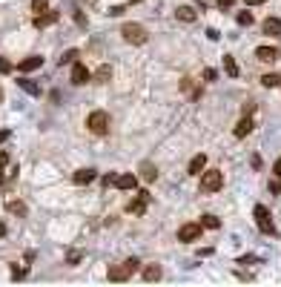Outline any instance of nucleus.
<instances>
[{
	"mask_svg": "<svg viewBox=\"0 0 281 287\" xmlns=\"http://www.w3.org/2000/svg\"><path fill=\"white\" fill-rule=\"evenodd\" d=\"M252 216H255V224H258V230H261L264 236H276V224H273V216H270V210H267L264 204H255Z\"/></svg>",
	"mask_w": 281,
	"mask_h": 287,
	"instance_id": "obj_1",
	"label": "nucleus"
},
{
	"mask_svg": "<svg viewBox=\"0 0 281 287\" xmlns=\"http://www.w3.org/2000/svg\"><path fill=\"white\" fill-rule=\"evenodd\" d=\"M121 34H124L126 43H132V46L147 43V29H144L141 23H124V26H121Z\"/></svg>",
	"mask_w": 281,
	"mask_h": 287,
	"instance_id": "obj_2",
	"label": "nucleus"
},
{
	"mask_svg": "<svg viewBox=\"0 0 281 287\" xmlns=\"http://www.w3.org/2000/svg\"><path fill=\"white\" fill-rule=\"evenodd\" d=\"M86 127L95 135H106L109 132V115L100 112V109H95V112H89V118H86Z\"/></svg>",
	"mask_w": 281,
	"mask_h": 287,
	"instance_id": "obj_3",
	"label": "nucleus"
},
{
	"mask_svg": "<svg viewBox=\"0 0 281 287\" xmlns=\"http://www.w3.org/2000/svg\"><path fill=\"white\" fill-rule=\"evenodd\" d=\"M201 175H204L201 178V192H218L224 187V175H221L218 169H207Z\"/></svg>",
	"mask_w": 281,
	"mask_h": 287,
	"instance_id": "obj_4",
	"label": "nucleus"
},
{
	"mask_svg": "<svg viewBox=\"0 0 281 287\" xmlns=\"http://www.w3.org/2000/svg\"><path fill=\"white\" fill-rule=\"evenodd\" d=\"M201 230H204V227H201V224H184V227H181V230H178V241H195V238H198V236H201Z\"/></svg>",
	"mask_w": 281,
	"mask_h": 287,
	"instance_id": "obj_5",
	"label": "nucleus"
},
{
	"mask_svg": "<svg viewBox=\"0 0 281 287\" xmlns=\"http://www.w3.org/2000/svg\"><path fill=\"white\" fill-rule=\"evenodd\" d=\"M72 84L75 86H83V84H89V72H86V66L83 64H72Z\"/></svg>",
	"mask_w": 281,
	"mask_h": 287,
	"instance_id": "obj_6",
	"label": "nucleus"
},
{
	"mask_svg": "<svg viewBox=\"0 0 281 287\" xmlns=\"http://www.w3.org/2000/svg\"><path fill=\"white\" fill-rule=\"evenodd\" d=\"M149 207V198H147V192H141L138 198H132L129 204H126V213H132V216H138V213H144Z\"/></svg>",
	"mask_w": 281,
	"mask_h": 287,
	"instance_id": "obj_7",
	"label": "nucleus"
},
{
	"mask_svg": "<svg viewBox=\"0 0 281 287\" xmlns=\"http://www.w3.org/2000/svg\"><path fill=\"white\" fill-rule=\"evenodd\" d=\"M255 58H258V61H267V64H273V61H279V58H281V52L276 49V46H258Z\"/></svg>",
	"mask_w": 281,
	"mask_h": 287,
	"instance_id": "obj_8",
	"label": "nucleus"
},
{
	"mask_svg": "<svg viewBox=\"0 0 281 287\" xmlns=\"http://www.w3.org/2000/svg\"><path fill=\"white\" fill-rule=\"evenodd\" d=\"M252 127H255V121H252V115H244L238 124H235V138H247L252 132Z\"/></svg>",
	"mask_w": 281,
	"mask_h": 287,
	"instance_id": "obj_9",
	"label": "nucleus"
},
{
	"mask_svg": "<svg viewBox=\"0 0 281 287\" xmlns=\"http://www.w3.org/2000/svg\"><path fill=\"white\" fill-rule=\"evenodd\" d=\"M261 32L270 34V37H279V34H281V20H279V17H267V20L261 23Z\"/></svg>",
	"mask_w": 281,
	"mask_h": 287,
	"instance_id": "obj_10",
	"label": "nucleus"
},
{
	"mask_svg": "<svg viewBox=\"0 0 281 287\" xmlns=\"http://www.w3.org/2000/svg\"><path fill=\"white\" fill-rule=\"evenodd\" d=\"M204 169H207V155H201V152H198V155H195V158L189 161L187 172H189V175H201V172H204Z\"/></svg>",
	"mask_w": 281,
	"mask_h": 287,
	"instance_id": "obj_11",
	"label": "nucleus"
},
{
	"mask_svg": "<svg viewBox=\"0 0 281 287\" xmlns=\"http://www.w3.org/2000/svg\"><path fill=\"white\" fill-rule=\"evenodd\" d=\"M43 66V58L40 55H32V58H23L20 64H17V69L20 72H34V69H40Z\"/></svg>",
	"mask_w": 281,
	"mask_h": 287,
	"instance_id": "obj_12",
	"label": "nucleus"
},
{
	"mask_svg": "<svg viewBox=\"0 0 281 287\" xmlns=\"http://www.w3.org/2000/svg\"><path fill=\"white\" fill-rule=\"evenodd\" d=\"M55 20H58V12H49V9H46V12H40V15L34 17V26L43 29V26H49V23H55Z\"/></svg>",
	"mask_w": 281,
	"mask_h": 287,
	"instance_id": "obj_13",
	"label": "nucleus"
},
{
	"mask_svg": "<svg viewBox=\"0 0 281 287\" xmlns=\"http://www.w3.org/2000/svg\"><path fill=\"white\" fill-rule=\"evenodd\" d=\"M72 181H75L78 187H83V184H89V181H95V169H78V172L72 175Z\"/></svg>",
	"mask_w": 281,
	"mask_h": 287,
	"instance_id": "obj_14",
	"label": "nucleus"
},
{
	"mask_svg": "<svg viewBox=\"0 0 281 287\" xmlns=\"http://www.w3.org/2000/svg\"><path fill=\"white\" fill-rule=\"evenodd\" d=\"M129 276H132V270H129V267H109V279H112V282H126V279H129Z\"/></svg>",
	"mask_w": 281,
	"mask_h": 287,
	"instance_id": "obj_15",
	"label": "nucleus"
},
{
	"mask_svg": "<svg viewBox=\"0 0 281 287\" xmlns=\"http://www.w3.org/2000/svg\"><path fill=\"white\" fill-rule=\"evenodd\" d=\"M175 17H178V20H184V23H192V20H195V9H192V6H178Z\"/></svg>",
	"mask_w": 281,
	"mask_h": 287,
	"instance_id": "obj_16",
	"label": "nucleus"
},
{
	"mask_svg": "<svg viewBox=\"0 0 281 287\" xmlns=\"http://www.w3.org/2000/svg\"><path fill=\"white\" fill-rule=\"evenodd\" d=\"M109 78H112V66H109V64L98 66V72H95V81H98V84H109Z\"/></svg>",
	"mask_w": 281,
	"mask_h": 287,
	"instance_id": "obj_17",
	"label": "nucleus"
},
{
	"mask_svg": "<svg viewBox=\"0 0 281 287\" xmlns=\"http://www.w3.org/2000/svg\"><path fill=\"white\" fill-rule=\"evenodd\" d=\"M115 184H118L121 190H135V187H138V178H135V175H121V178H115Z\"/></svg>",
	"mask_w": 281,
	"mask_h": 287,
	"instance_id": "obj_18",
	"label": "nucleus"
},
{
	"mask_svg": "<svg viewBox=\"0 0 281 287\" xmlns=\"http://www.w3.org/2000/svg\"><path fill=\"white\" fill-rule=\"evenodd\" d=\"M161 276H164V273H161L158 264H147V267H144V279H147V282H158Z\"/></svg>",
	"mask_w": 281,
	"mask_h": 287,
	"instance_id": "obj_19",
	"label": "nucleus"
},
{
	"mask_svg": "<svg viewBox=\"0 0 281 287\" xmlns=\"http://www.w3.org/2000/svg\"><path fill=\"white\" fill-rule=\"evenodd\" d=\"M141 175H144V181H155L158 178V169H155V164H141Z\"/></svg>",
	"mask_w": 281,
	"mask_h": 287,
	"instance_id": "obj_20",
	"label": "nucleus"
},
{
	"mask_svg": "<svg viewBox=\"0 0 281 287\" xmlns=\"http://www.w3.org/2000/svg\"><path fill=\"white\" fill-rule=\"evenodd\" d=\"M6 213H12V216H26V204H23V201H9V204H6Z\"/></svg>",
	"mask_w": 281,
	"mask_h": 287,
	"instance_id": "obj_21",
	"label": "nucleus"
},
{
	"mask_svg": "<svg viewBox=\"0 0 281 287\" xmlns=\"http://www.w3.org/2000/svg\"><path fill=\"white\" fill-rule=\"evenodd\" d=\"M224 72H227L230 78H238V64H235L230 55H224Z\"/></svg>",
	"mask_w": 281,
	"mask_h": 287,
	"instance_id": "obj_22",
	"label": "nucleus"
},
{
	"mask_svg": "<svg viewBox=\"0 0 281 287\" xmlns=\"http://www.w3.org/2000/svg\"><path fill=\"white\" fill-rule=\"evenodd\" d=\"M201 227H204V230H218L221 219H215V216H201Z\"/></svg>",
	"mask_w": 281,
	"mask_h": 287,
	"instance_id": "obj_23",
	"label": "nucleus"
},
{
	"mask_svg": "<svg viewBox=\"0 0 281 287\" xmlns=\"http://www.w3.org/2000/svg\"><path fill=\"white\" fill-rule=\"evenodd\" d=\"M20 86H23V89H26L29 95H40V86H37V84H32V81H26V78L20 81Z\"/></svg>",
	"mask_w": 281,
	"mask_h": 287,
	"instance_id": "obj_24",
	"label": "nucleus"
},
{
	"mask_svg": "<svg viewBox=\"0 0 281 287\" xmlns=\"http://www.w3.org/2000/svg\"><path fill=\"white\" fill-rule=\"evenodd\" d=\"M49 9V0H32V12L34 15H40V12H46Z\"/></svg>",
	"mask_w": 281,
	"mask_h": 287,
	"instance_id": "obj_25",
	"label": "nucleus"
},
{
	"mask_svg": "<svg viewBox=\"0 0 281 287\" xmlns=\"http://www.w3.org/2000/svg\"><path fill=\"white\" fill-rule=\"evenodd\" d=\"M261 84H264V86H279L281 78H279V75H264V78H261Z\"/></svg>",
	"mask_w": 281,
	"mask_h": 287,
	"instance_id": "obj_26",
	"label": "nucleus"
},
{
	"mask_svg": "<svg viewBox=\"0 0 281 287\" xmlns=\"http://www.w3.org/2000/svg\"><path fill=\"white\" fill-rule=\"evenodd\" d=\"M238 23L241 26H252V15L250 12H238Z\"/></svg>",
	"mask_w": 281,
	"mask_h": 287,
	"instance_id": "obj_27",
	"label": "nucleus"
},
{
	"mask_svg": "<svg viewBox=\"0 0 281 287\" xmlns=\"http://www.w3.org/2000/svg\"><path fill=\"white\" fill-rule=\"evenodd\" d=\"M75 58H78V49H69V52L61 58V64H75Z\"/></svg>",
	"mask_w": 281,
	"mask_h": 287,
	"instance_id": "obj_28",
	"label": "nucleus"
},
{
	"mask_svg": "<svg viewBox=\"0 0 281 287\" xmlns=\"http://www.w3.org/2000/svg\"><path fill=\"white\" fill-rule=\"evenodd\" d=\"M66 261H69V264H75V261H81V250H72V253H66Z\"/></svg>",
	"mask_w": 281,
	"mask_h": 287,
	"instance_id": "obj_29",
	"label": "nucleus"
},
{
	"mask_svg": "<svg viewBox=\"0 0 281 287\" xmlns=\"http://www.w3.org/2000/svg\"><path fill=\"white\" fill-rule=\"evenodd\" d=\"M124 264H126V267H129V270H132V273H135V270L141 267V261H138V258H126Z\"/></svg>",
	"mask_w": 281,
	"mask_h": 287,
	"instance_id": "obj_30",
	"label": "nucleus"
},
{
	"mask_svg": "<svg viewBox=\"0 0 281 287\" xmlns=\"http://www.w3.org/2000/svg\"><path fill=\"white\" fill-rule=\"evenodd\" d=\"M215 78H218L215 69H204V81H215Z\"/></svg>",
	"mask_w": 281,
	"mask_h": 287,
	"instance_id": "obj_31",
	"label": "nucleus"
},
{
	"mask_svg": "<svg viewBox=\"0 0 281 287\" xmlns=\"http://www.w3.org/2000/svg\"><path fill=\"white\" fill-rule=\"evenodd\" d=\"M0 72H3V75H6V72H12V64H9L6 58H0Z\"/></svg>",
	"mask_w": 281,
	"mask_h": 287,
	"instance_id": "obj_32",
	"label": "nucleus"
},
{
	"mask_svg": "<svg viewBox=\"0 0 281 287\" xmlns=\"http://www.w3.org/2000/svg\"><path fill=\"white\" fill-rule=\"evenodd\" d=\"M238 264H255V255H241Z\"/></svg>",
	"mask_w": 281,
	"mask_h": 287,
	"instance_id": "obj_33",
	"label": "nucleus"
},
{
	"mask_svg": "<svg viewBox=\"0 0 281 287\" xmlns=\"http://www.w3.org/2000/svg\"><path fill=\"white\" fill-rule=\"evenodd\" d=\"M232 3H235V0H218V9H224V12H227V9H230Z\"/></svg>",
	"mask_w": 281,
	"mask_h": 287,
	"instance_id": "obj_34",
	"label": "nucleus"
},
{
	"mask_svg": "<svg viewBox=\"0 0 281 287\" xmlns=\"http://www.w3.org/2000/svg\"><path fill=\"white\" fill-rule=\"evenodd\" d=\"M121 12H124V6H112V9H109V15H112V17H118Z\"/></svg>",
	"mask_w": 281,
	"mask_h": 287,
	"instance_id": "obj_35",
	"label": "nucleus"
},
{
	"mask_svg": "<svg viewBox=\"0 0 281 287\" xmlns=\"http://www.w3.org/2000/svg\"><path fill=\"white\" fill-rule=\"evenodd\" d=\"M207 37H210V40H218L221 34H218V32H215V29H207Z\"/></svg>",
	"mask_w": 281,
	"mask_h": 287,
	"instance_id": "obj_36",
	"label": "nucleus"
},
{
	"mask_svg": "<svg viewBox=\"0 0 281 287\" xmlns=\"http://www.w3.org/2000/svg\"><path fill=\"white\" fill-rule=\"evenodd\" d=\"M250 164L255 167V169H261V158H258V155H252V158H250Z\"/></svg>",
	"mask_w": 281,
	"mask_h": 287,
	"instance_id": "obj_37",
	"label": "nucleus"
},
{
	"mask_svg": "<svg viewBox=\"0 0 281 287\" xmlns=\"http://www.w3.org/2000/svg\"><path fill=\"white\" fill-rule=\"evenodd\" d=\"M273 172H276V178H281V158L276 161V167H273Z\"/></svg>",
	"mask_w": 281,
	"mask_h": 287,
	"instance_id": "obj_38",
	"label": "nucleus"
},
{
	"mask_svg": "<svg viewBox=\"0 0 281 287\" xmlns=\"http://www.w3.org/2000/svg\"><path fill=\"white\" fill-rule=\"evenodd\" d=\"M6 138H9V129H0V144H3Z\"/></svg>",
	"mask_w": 281,
	"mask_h": 287,
	"instance_id": "obj_39",
	"label": "nucleus"
},
{
	"mask_svg": "<svg viewBox=\"0 0 281 287\" xmlns=\"http://www.w3.org/2000/svg\"><path fill=\"white\" fill-rule=\"evenodd\" d=\"M3 236H6V224L0 221V238H3Z\"/></svg>",
	"mask_w": 281,
	"mask_h": 287,
	"instance_id": "obj_40",
	"label": "nucleus"
},
{
	"mask_svg": "<svg viewBox=\"0 0 281 287\" xmlns=\"http://www.w3.org/2000/svg\"><path fill=\"white\" fill-rule=\"evenodd\" d=\"M247 3H250V6H255V3H264V0H247Z\"/></svg>",
	"mask_w": 281,
	"mask_h": 287,
	"instance_id": "obj_41",
	"label": "nucleus"
},
{
	"mask_svg": "<svg viewBox=\"0 0 281 287\" xmlns=\"http://www.w3.org/2000/svg\"><path fill=\"white\" fill-rule=\"evenodd\" d=\"M132 3H138V0H132Z\"/></svg>",
	"mask_w": 281,
	"mask_h": 287,
	"instance_id": "obj_42",
	"label": "nucleus"
}]
</instances>
